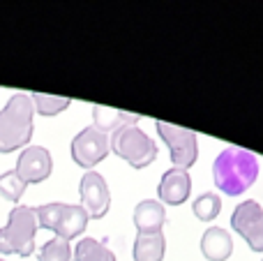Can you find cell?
<instances>
[{"mask_svg":"<svg viewBox=\"0 0 263 261\" xmlns=\"http://www.w3.org/2000/svg\"><path fill=\"white\" fill-rule=\"evenodd\" d=\"M215 185L229 197H240L259 178V160L254 153L242 148H224L213 164Z\"/></svg>","mask_w":263,"mask_h":261,"instance_id":"obj_1","label":"cell"},{"mask_svg":"<svg viewBox=\"0 0 263 261\" xmlns=\"http://www.w3.org/2000/svg\"><path fill=\"white\" fill-rule=\"evenodd\" d=\"M32 118H35V106L30 95L16 92L9 97L0 111V155H9L30 146L35 129Z\"/></svg>","mask_w":263,"mask_h":261,"instance_id":"obj_2","label":"cell"},{"mask_svg":"<svg viewBox=\"0 0 263 261\" xmlns=\"http://www.w3.org/2000/svg\"><path fill=\"white\" fill-rule=\"evenodd\" d=\"M37 231L40 225L35 208L14 206L7 215V225L0 229V254H16V257L35 254Z\"/></svg>","mask_w":263,"mask_h":261,"instance_id":"obj_3","label":"cell"},{"mask_svg":"<svg viewBox=\"0 0 263 261\" xmlns=\"http://www.w3.org/2000/svg\"><path fill=\"white\" fill-rule=\"evenodd\" d=\"M37 215V225L40 229H49L55 234V238L63 240H72L77 236H81L88 227L90 215L86 213V208L81 203H44V206L35 208Z\"/></svg>","mask_w":263,"mask_h":261,"instance_id":"obj_4","label":"cell"},{"mask_svg":"<svg viewBox=\"0 0 263 261\" xmlns=\"http://www.w3.org/2000/svg\"><path fill=\"white\" fill-rule=\"evenodd\" d=\"M111 151L118 157H123L129 166L143 169V166L153 164L157 157V143L141 127L127 125V127L111 134Z\"/></svg>","mask_w":263,"mask_h":261,"instance_id":"obj_5","label":"cell"},{"mask_svg":"<svg viewBox=\"0 0 263 261\" xmlns=\"http://www.w3.org/2000/svg\"><path fill=\"white\" fill-rule=\"evenodd\" d=\"M157 132H159V137H162V141L168 146L173 169L187 171L190 166H194L196 157H199V143H196V134L192 132V129L157 120Z\"/></svg>","mask_w":263,"mask_h":261,"instance_id":"obj_6","label":"cell"},{"mask_svg":"<svg viewBox=\"0 0 263 261\" xmlns=\"http://www.w3.org/2000/svg\"><path fill=\"white\" fill-rule=\"evenodd\" d=\"M111 151V137L100 129L90 127L81 129L77 137L72 139V146H69V153H72V160L77 162L79 166L92 171V166L100 164Z\"/></svg>","mask_w":263,"mask_h":261,"instance_id":"obj_7","label":"cell"},{"mask_svg":"<svg viewBox=\"0 0 263 261\" xmlns=\"http://www.w3.org/2000/svg\"><path fill=\"white\" fill-rule=\"evenodd\" d=\"M231 227L254 252H263V208L259 203L252 199L238 203L231 215Z\"/></svg>","mask_w":263,"mask_h":261,"instance_id":"obj_8","label":"cell"},{"mask_svg":"<svg viewBox=\"0 0 263 261\" xmlns=\"http://www.w3.org/2000/svg\"><path fill=\"white\" fill-rule=\"evenodd\" d=\"M81 192V206L86 208V213L90 215V220H100L109 213L111 208V190L106 185L104 176L97 171H86L79 185Z\"/></svg>","mask_w":263,"mask_h":261,"instance_id":"obj_9","label":"cell"},{"mask_svg":"<svg viewBox=\"0 0 263 261\" xmlns=\"http://www.w3.org/2000/svg\"><path fill=\"white\" fill-rule=\"evenodd\" d=\"M53 171V157L44 146H28L16 160V174L26 180V185L44 183Z\"/></svg>","mask_w":263,"mask_h":261,"instance_id":"obj_10","label":"cell"},{"mask_svg":"<svg viewBox=\"0 0 263 261\" xmlns=\"http://www.w3.org/2000/svg\"><path fill=\"white\" fill-rule=\"evenodd\" d=\"M192 192V180L185 169H168L162 176L157 188V197L168 206H180L190 199Z\"/></svg>","mask_w":263,"mask_h":261,"instance_id":"obj_11","label":"cell"},{"mask_svg":"<svg viewBox=\"0 0 263 261\" xmlns=\"http://www.w3.org/2000/svg\"><path fill=\"white\" fill-rule=\"evenodd\" d=\"M164 222H166V211L164 203L157 199H143L136 203L134 208V225L139 234H153V231H162Z\"/></svg>","mask_w":263,"mask_h":261,"instance_id":"obj_12","label":"cell"},{"mask_svg":"<svg viewBox=\"0 0 263 261\" xmlns=\"http://www.w3.org/2000/svg\"><path fill=\"white\" fill-rule=\"evenodd\" d=\"M201 252L208 261H227L233 252V240L229 231L222 227H210L201 236Z\"/></svg>","mask_w":263,"mask_h":261,"instance_id":"obj_13","label":"cell"},{"mask_svg":"<svg viewBox=\"0 0 263 261\" xmlns=\"http://www.w3.org/2000/svg\"><path fill=\"white\" fill-rule=\"evenodd\" d=\"M136 120H139V116L125 114V111H116L102 104L92 106V127L104 134H114L118 129L127 127V125H136Z\"/></svg>","mask_w":263,"mask_h":261,"instance_id":"obj_14","label":"cell"},{"mask_svg":"<svg viewBox=\"0 0 263 261\" xmlns=\"http://www.w3.org/2000/svg\"><path fill=\"white\" fill-rule=\"evenodd\" d=\"M166 252V238L162 231L139 234L134 240V261H162Z\"/></svg>","mask_w":263,"mask_h":261,"instance_id":"obj_15","label":"cell"},{"mask_svg":"<svg viewBox=\"0 0 263 261\" xmlns=\"http://www.w3.org/2000/svg\"><path fill=\"white\" fill-rule=\"evenodd\" d=\"M74 261H116V254L95 238H81L74 245Z\"/></svg>","mask_w":263,"mask_h":261,"instance_id":"obj_16","label":"cell"},{"mask_svg":"<svg viewBox=\"0 0 263 261\" xmlns=\"http://www.w3.org/2000/svg\"><path fill=\"white\" fill-rule=\"evenodd\" d=\"M37 261H74V250L67 240L63 238H51L37 252Z\"/></svg>","mask_w":263,"mask_h":261,"instance_id":"obj_17","label":"cell"},{"mask_svg":"<svg viewBox=\"0 0 263 261\" xmlns=\"http://www.w3.org/2000/svg\"><path fill=\"white\" fill-rule=\"evenodd\" d=\"M32 100V106H35V111L40 116H58L63 114L65 109H67L69 104H72V100L69 97H58V95H44V92H35V95L30 97Z\"/></svg>","mask_w":263,"mask_h":261,"instance_id":"obj_18","label":"cell"},{"mask_svg":"<svg viewBox=\"0 0 263 261\" xmlns=\"http://www.w3.org/2000/svg\"><path fill=\"white\" fill-rule=\"evenodd\" d=\"M192 211H194V215L199 217L201 222H210L222 213V199L215 192H203L199 199H194Z\"/></svg>","mask_w":263,"mask_h":261,"instance_id":"obj_19","label":"cell"},{"mask_svg":"<svg viewBox=\"0 0 263 261\" xmlns=\"http://www.w3.org/2000/svg\"><path fill=\"white\" fill-rule=\"evenodd\" d=\"M26 180L16 174V169H9L5 174H0V197L7 199V201H14L16 203L18 199L23 197L26 192Z\"/></svg>","mask_w":263,"mask_h":261,"instance_id":"obj_20","label":"cell"},{"mask_svg":"<svg viewBox=\"0 0 263 261\" xmlns=\"http://www.w3.org/2000/svg\"><path fill=\"white\" fill-rule=\"evenodd\" d=\"M0 261H5V259H3V257H0Z\"/></svg>","mask_w":263,"mask_h":261,"instance_id":"obj_21","label":"cell"}]
</instances>
